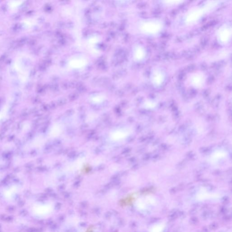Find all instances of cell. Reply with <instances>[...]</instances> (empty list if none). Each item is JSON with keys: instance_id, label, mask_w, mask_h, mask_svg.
Masks as SVG:
<instances>
[{"instance_id": "cell-7", "label": "cell", "mask_w": 232, "mask_h": 232, "mask_svg": "<svg viewBox=\"0 0 232 232\" xmlns=\"http://www.w3.org/2000/svg\"><path fill=\"white\" fill-rule=\"evenodd\" d=\"M146 52L145 48L141 45H138L135 47L133 56L135 60L142 61L146 57Z\"/></svg>"}, {"instance_id": "cell-5", "label": "cell", "mask_w": 232, "mask_h": 232, "mask_svg": "<svg viewBox=\"0 0 232 232\" xmlns=\"http://www.w3.org/2000/svg\"><path fill=\"white\" fill-rule=\"evenodd\" d=\"M206 76L201 72L193 73L190 76L189 81L191 85L196 89H200L203 87L206 82Z\"/></svg>"}, {"instance_id": "cell-3", "label": "cell", "mask_w": 232, "mask_h": 232, "mask_svg": "<svg viewBox=\"0 0 232 232\" xmlns=\"http://www.w3.org/2000/svg\"><path fill=\"white\" fill-rule=\"evenodd\" d=\"M232 36V28L229 23H225L218 28L216 36L218 42L221 45H226L231 40Z\"/></svg>"}, {"instance_id": "cell-1", "label": "cell", "mask_w": 232, "mask_h": 232, "mask_svg": "<svg viewBox=\"0 0 232 232\" xmlns=\"http://www.w3.org/2000/svg\"><path fill=\"white\" fill-rule=\"evenodd\" d=\"M218 0L208 1L199 6L194 7L186 13L184 22L186 25L193 24L199 21L205 14L214 9L220 3Z\"/></svg>"}, {"instance_id": "cell-8", "label": "cell", "mask_w": 232, "mask_h": 232, "mask_svg": "<svg viewBox=\"0 0 232 232\" xmlns=\"http://www.w3.org/2000/svg\"><path fill=\"white\" fill-rule=\"evenodd\" d=\"M183 2V0H165L163 1V2L164 3L166 4L167 5H176V4H179L182 3Z\"/></svg>"}, {"instance_id": "cell-4", "label": "cell", "mask_w": 232, "mask_h": 232, "mask_svg": "<svg viewBox=\"0 0 232 232\" xmlns=\"http://www.w3.org/2000/svg\"><path fill=\"white\" fill-rule=\"evenodd\" d=\"M165 77V73L161 68L155 67L151 69L150 80L155 87H159L162 85L164 82Z\"/></svg>"}, {"instance_id": "cell-6", "label": "cell", "mask_w": 232, "mask_h": 232, "mask_svg": "<svg viewBox=\"0 0 232 232\" xmlns=\"http://www.w3.org/2000/svg\"><path fill=\"white\" fill-rule=\"evenodd\" d=\"M227 152L223 150H218L211 154L209 158V161L212 164H214L218 161L227 157Z\"/></svg>"}, {"instance_id": "cell-10", "label": "cell", "mask_w": 232, "mask_h": 232, "mask_svg": "<svg viewBox=\"0 0 232 232\" xmlns=\"http://www.w3.org/2000/svg\"><path fill=\"white\" fill-rule=\"evenodd\" d=\"M22 1H13L11 2V3L9 4V7L11 8H15L19 7L20 5L22 4Z\"/></svg>"}, {"instance_id": "cell-9", "label": "cell", "mask_w": 232, "mask_h": 232, "mask_svg": "<svg viewBox=\"0 0 232 232\" xmlns=\"http://www.w3.org/2000/svg\"><path fill=\"white\" fill-rule=\"evenodd\" d=\"M145 106L146 107L148 108H152L155 107L156 106V103L152 101L148 100L145 102Z\"/></svg>"}, {"instance_id": "cell-2", "label": "cell", "mask_w": 232, "mask_h": 232, "mask_svg": "<svg viewBox=\"0 0 232 232\" xmlns=\"http://www.w3.org/2000/svg\"><path fill=\"white\" fill-rule=\"evenodd\" d=\"M163 21L159 19L152 18L144 20L140 22L139 28L141 32L147 36H157L164 28Z\"/></svg>"}]
</instances>
